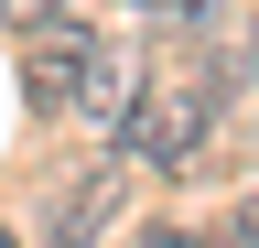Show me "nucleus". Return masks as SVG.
I'll list each match as a JSON object with an SVG mask.
<instances>
[{"mask_svg":"<svg viewBox=\"0 0 259 248\" xmlns=\"http://www.w3.org/2000/svg\"><path fill=\"white\" fill-rule=\"evenodd\" d=\"M205 108H216V86H205V76H173V86H130V108L108 119V130H119V151L184 173L194 151H205Z\"/></svg>","mask_w":259,"mask_h":248,"instance_id":"nucleus-1","label":"nucleus"},{"mask_svg":"<svg viewBox=\"0 0 259 248\" xmlns=\"http://www.w3.org/2000/svg\"><path fill=\"white\" fill-rule=\"evenodd\" d=\"M130 86H141V65H130L119 43H87V54H76V86H65V97H76L87 119H119V108H130Z\"/></svg>","mask_w":259,"mask_h":248,"instance_id":"nucleus-2","label":"nucleus"},{"mask_svg":"<svg viewBox=\"0 0 259 248\" xmlns=\"http://www.w3.org/2000/svg\"><path fill=\"white\" fill-rule=\"evenodd\" d=\"M76 33H54V43H32V65H22V86H32V97H44V108H65V86H76Z\"/></svg>","mask_w":259,"mask_h":248,"instance_id":"nucleus-3","label":"nucleus"},{"mask_svg":"<svg viewBox=\"0 0 259 248\" xmlns=\"http://www.w3.org/2000/svg\"><path fill=\"white\" fill-rule=\"evenodd\" d=\"M151 22H216V0H141Z\"/></svg>","mask_w":259,"mask_h":248,"instance_id":"nucleus-4","label":"nucleus"},{"mask_svg":"<svg viewBox=\"0 0 259 248\" xmlns=\"http://www.w3.org/2000/svg\"><path fill=\"white\" fill-rule=\"evenodd\" d=\"M44 11H65V0H0V22H44Z\"/></svg>","mask_w":259,"mask_h":248,"instance_id":"nucleus-5","label":"nucleus"},{"mask_svg":"<svg viewBox=\"0 0 259 248\" xmlns=\"http://www.w3.org/2000/svg\"><path fill=\"white\" fill-rule=\"evenodd\" d=\"M151 248H205V237H184V227H151Z\"/></svg>","mask_w":259,"mask_h":248,"instance_id":"nucleus-6","label":"nucleus"},{"mask_svg":"<svg viewBox=\"0 0 259 248\" xmlns=\"http://www.w3.org/2000/svg\"><path fill=\"white\" fill-rule=\"evenodd\" d=\"M0 248H11V237H0Z\"/></svg>","mask_w":259,"mask_h":248,"instance_id":"nucleus-7","label":"nucleus"}]
</instances>
